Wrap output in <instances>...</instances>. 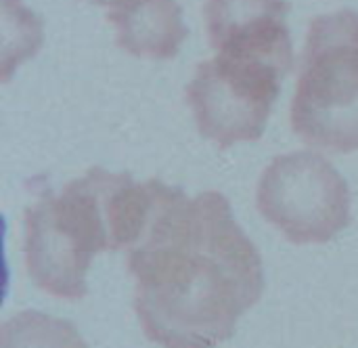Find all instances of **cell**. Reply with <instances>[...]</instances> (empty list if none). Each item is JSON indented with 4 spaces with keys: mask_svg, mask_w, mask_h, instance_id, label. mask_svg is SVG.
<instances>
[{
    "mask_svg": "<svg viewBox=\"0 0 358 348\" xmlns=\"http://www.w3.org/2000/svg\"><path fill=\"white\" fill-rule=\"evenodd\" d=\"M128 271L143 332L164 348H216L264 292L262 258L218 191L170 187Z\"/></svg>",
    "mask_w": 358,
    "mask_h": 348,
    "instance_id": "obj_1",
    "label": "cell"
},
{
    "mask_svg": "<svg viewBox=\"0 0 358 348\" xmlns=\"http://www.w3.org/2000/svg\"><path fill=\"white\" fill-rule=\"evenodd\" d=\"M113 172L90 168L61 195L44 193L25 210V269L42 292L80 300L99 252H113L109 191Z\"/></svg>",
    "mask_w": 358,
    "mask_h": 348,
    "instance_id": "obj_2",
    "label": "cell"
},
{
    "mask_svg": "<svg viewBox=\"0 0 358 348\" xmlns=\"http://www.w3.org/2000/svg\"><path fill=\"white\" fill-rule=\"evenodd\" d=\"M292 128L308 145L358 151V13L315 17L300 59Z\"/></svg>",
    "mask_w": 358,
    "mask_h": 348,
    "instance_id": "obj_3",
    "label": "cell"
},
{
    "mask_svg": "<svg viewBox=\"0 0 358 348\" xmlns=\"http://www.w3.org/2000/svg\"><path fill=\"white\" fill-rule=\"evenodd\" d=\"M260 214L294 244H325L350 225V189L317 151L275 158L260 176Z\"/></svg>",
    "mask_w": 358,
    "mask_h": 348,
    "instance_id": "obj_4",
    "label": "cell"
},
{
    "mask_svg": "<svg viewBox=\"0 0 358 348\" xmlns=\"http://www.w3.org/2000/svg\"><path fill=\"white\" fill-rule=\"evenodd\" d=\"M285 76L266 63L214 55L201 61L187 86V101L201 137L220 149L258 141L268 124Z\"/></svg>",
    "mask_w": 358,
    "mask_h": 348,
    "instance_id": "obj_5",
    "label": "cell"
},
{
    "mask_svg": "<svg viewBox=\"0 0 358 348\" xmlns=\"http://www.w3.org/2000/svg\"><path fill=\"white\" fill-rule=\"evenodd\" d=\"M287 0H206L203 19L216 55L277 67L287 76L294 46L287 25Z\"/></svg>",
    "mask_w": 358,
    "mask_h": 348,
    "instance_id": "obj_6",
    "label": "cell"
},
{
    "mask_svg": "<svg viewBox=\"0 0 358 348\" xmlns=\"http://www.w3.org/2000/svg\"><path fill=\"white\" fill-rule=\"evenodd\" d=\"M107 17L117 46L134 57L172 59L189 34L176 0H115Z\"/></svg>",
    "mask_w": 358,
    "mask_h": 348,
    "instance_id": "obj_7",
    "label": "cell"
},
{
    "mask_svg": "<svg viewBox=\"0 0 358 348\" xmlns=\"http://www.w3.org/2000/svg\"><path fill=\"white\" fill-rule=\"evenodd\" d=\"M0 348H88L73 323L40 311H21L0 328Z\"/></svg>",
    "mask_w": 358,
    "mask_h": 348,
    "instance_id": "obj_8",
    "label": "cell"
},
{
    "mask_svg": "<svg viewBox=\"0 0 358 348\" xmlns=\"http://www.w3.org/2000/svg\"><path fill=\"white\" fill-rule=\"evenodd\" d=\"M86 2H92V4H103V6H111L115 0H86Z\"/></svg>",
    "mask_w": 358,
    "mask_h": 348,
    "instance_id": "obj_9",
    "label": "cell"
}]
</instances>
